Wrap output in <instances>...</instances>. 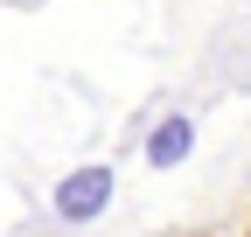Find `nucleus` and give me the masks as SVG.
<instances>
[{"label":"nucleus","mask_w":251,"mask_h":237,"mask_svg":"<svg viewBox=\"0 0 251 237\" xmlns=\"http://www.w3.org/2000/svg\"><path fill=\"white\" fill-rule=\"evenodd\" d=\"M188 154H196V118H188V112L153 118V133H147V167H181Z\"/></svg>","instance_id":"obj_2"},{"label":"nucleus","mask_w":251,"mask_h":237,"mask_svg":"<svg viewBox=\"0 0 251 237\" xmlns=\"http://www.w3.org/2000/svg\"><path fill=\"white\" fill-rule=\"evenodd\" d=\"M112 189H119L112 161H84V167H70V174L56 182V216H63V223H98V216L112 210Z\"/></svg>","instance_id":"obj_1"}]
</instances>
